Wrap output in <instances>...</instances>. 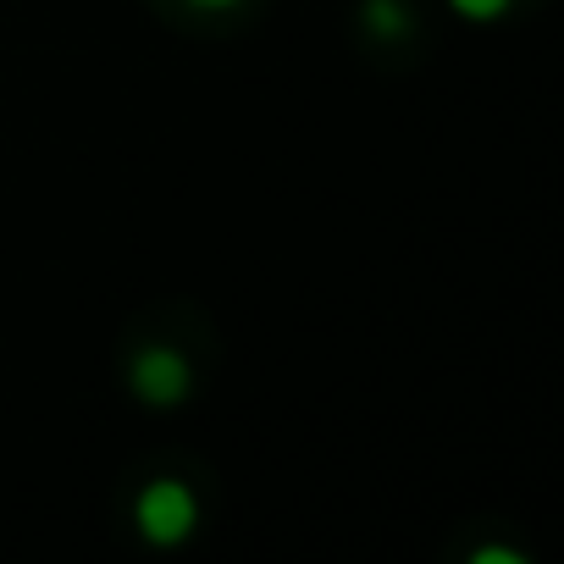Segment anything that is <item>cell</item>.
I'll use <instances>...</instances> for the list:
<instances>
[{
	"instance_id": "obj_1",
	"label": "cell",
	"mask_w": 564,
	"mask_h": 564,
	"mask_svg": "<svg viewBox=\"0 0 564 564\" xmlns=\"http://www.w3.org/2000/svg\"><path fill=\"white\" fill-rule=\"evenodd\" d=\"M133 520H139V531H144L150 542L172 547V542H183V536L194 531V520H199V503H194V492H188L183 481L161 476V481H150V487L139 492V509H133Z\"/></svg>"
},
{
	"instance_id": "obj_2",
	"label": "cell",
	"mask_w": 564,
	"mask_h": 564,
	"mask_svg": "<svg viewBox=\"0 0 564 564\" xmlns=\"http://www.w3.org/2000/svg\"><path fill=\"white\" fill-rule=\"evenodd\" d=\"M188 388H194V371H188V360L172 344L139 349V360H133V393L144 404H183Z\"/></svg>"
},
{
	"instance_id": "obj_3",
	"label": "cell",
	"mask_w": 564,
	"mask_h": 564,
	"mask_svg": "<svg viewBox=\"0 0 564 564\" xmlns=\"http://www.w3.org/2000/svg\"><path fill=\"white\" fill-rule=\"evenodd\" d=\"M366 23L388 40H399L410 29V12H404V0H366Z\"/></svg>"
},
{
	"instance_id": "obj_4",
	"label": "cell",
	"mask_w": 564,
	"mask_h": 564,
	"mask_svg": "<svg viewBox=\"0 0 564 564\" xmlns=\"http://www.w3.org/2000/svg\"><path fill=\"white\" fill-rule=\"evenodd\" d=\"M503 7H509V0H454V12H465V18H476V23L498 18Z\"/></svg>"
},
{
	"instance_id": "obj_5",
	"label": "cell",
	"mask_w": 564,
	"mask_h": 564,
	"mask_svg": "<svg viewBox=\"0 0 564 564\" xmlns=\"http://www.w3.org/2000/svg\"><path fill=\"white\" fill-rule=\"evenodd\" d=\"M194 7H210V12H221V7H238V0H194Z\"/></svg>"
}]
</instances>
